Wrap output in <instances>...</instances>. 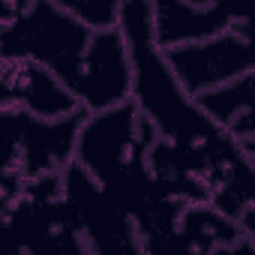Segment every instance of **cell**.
<instances>
[{
  "instance_id": "cell-4",
  "label": "cell",
  "mask_w": 255,
  "mask_h": 255,
  "mask_svg": "<svg viewBox=\"0 0 255 255\" xmlns=\"http://www.w3.org/2000/svg\"><path fill=\"white\" fill-rule=\"evenodd\" d=\"M3 108H21L39 120H72L87 114L78 96L36 63H3Z\"/></svg>"
},
{
  "instance_id": "cell-5",
  "label": "cell",
  "mask_w": 255,
  "mask_h": 255,
  "mask_svg": "<svg viewBox=\"0 0 255 255\" xmlns=\"http://www.w3.org/2000/svg\"><path fill=\"white\" fill-rule=\"evenodd\" d=\"M237 24V9L222 3H153V36L168 54L186 45L210 42Z\"/></svg>"
},
{
  "instance_id": "cell-2",
  "label": "cell",
  "mask_w": 255,
  "mask_h": 255,
  "mask_svg": "<svg viewBox=\"0 0 255 255\" xmlns=\"http://www.w3.org/2000/svg\"><path fill=\"white\" fill-rule=\"evenodd\" d=\"M63 201L90 246V255H147L138 219L123 210L81 165L63 171Z\"/></svg>"
},
{
  "instance_id": "cell-6",
  "label": "cell",
  "mask_w": 255,
  "mask_h": 255,
  "mask_svg": "<svg viewBox=\"0 0 255 255\" xmlns=\"http://www.w3.org/2000/svg\"><path fill=\"white\" fill-rule=\"evenodd\" d=\"M60 6H66L81 24H87L96 33L120 27L123 15V3H114V0H60Z\"/></svg>"
},
{
  "instance_id": "cell-1",
  "label": "cell",
  "mask_w": 255,
  "mask_h": 255,
  "mask_svg": "<svg viewBox=\"0 0 255 255\" xmlns=\"http://www.w3.org/2000/svg\"><path fill=\"white\" fill-rule=\"evenodd\" d=\"M96 30L81 24L60 0L51 3H0L3 63H36L54 72L72 93L81 81L87 48Z\"/></svg>"
},
{
  "instance_id": "cell-3",
  "label": "cell",
  "mask_w": 255,
  "mask_h": 255,
  "mask_svg": "<svg viewBox=\"0 0 255 255\" xmlns=\"http://www.w3.org/2000/svg\"><path fill=\"white\" fill-rule=\"evenodd\" d=\"M135 90V69H132V54L123 30H99L87 48L84 72L75 87V96L87 114L108 111L117 105L132 102Z\"/></svg>"
}]
</instances>
